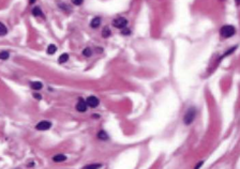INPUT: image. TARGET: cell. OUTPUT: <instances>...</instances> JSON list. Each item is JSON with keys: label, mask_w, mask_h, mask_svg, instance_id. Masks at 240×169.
Listing matches in <instances>:
<instances>
[{"label": "cell", "mask_w": 240, "mask_h": 169, "mask_svg": "<svg viewBox=\"0 0 240 169\" xmlns=\"http://www.w3.org/2000/svg\"><path fill=\"white\" fill-rule=\"evenodd\" d=\"M236 32V29L234 26H230V25H226V26H223L221 29H220V34L221 37H224V39H228V37H232Z\"/></svg>", "instance_id": "cell-1"}, {"label": "cell", "mask_w": 240, "mask_h": 169, "mask_svg": "<svg viewBox=\"0 0 240 169\" xmlns=\"http://www.w3.org/2000/svg\"><path fill=\"white\" fill-rule=\"evenodd\" d=\"M195 116H196V109L194 108V107L189 108L188 110H187V112H185V118H183V121H185V124L187 125L191 124L193 122V120L195 119Z\"/></svg>", "instance_id": "cell-2"}, {"label": "cell", "mask_w": 240, "mask_h": 169, "mask_svg": "<svg viewBox=\"0 0 240 169\" xmlns=\"http://www.w3.org/2000/svg\"><path fill=\"white\" fill-rule=\"evenodd\" d=\"M128 25V20L124 18V17H117L113 20V26L116 28H119V29H122V28L127 27Z\"/></svg>", "instance_id": "cell-3"}, {"label": "cell", "mask_w": 240, "mask_h": 169, "mask_svg": "<svg viewBox=\"0 0 240 169\" xmlns=\"http://www.w3.org/2000/svg\"><path fill=\"white\" fill-rule=\"evenodd\" d=\"M86 103H87V106H89L91 108H96V107L99 106L100 101L99 98H96V96H89V98H87V100H86Z\"/></svg>", "instance_id": "cell-4"}, {"label": "cell", "mask_w": 240, "mask_h": 169, "mask_svg": "<svg viewBox=\"0 0 240 169\" xmlns=\"http://www.w3.org/2000/svg\"><path fill=\"white\" fill-rule=\"evenodd\" d=\"M51 127V123L48 121L39 122L38 124H37V126H35V129L38 130V131H47V130H49Z\"/></svg>", "instance_id": "cell-5"}, {"label": "cell", "mask_w": 240, "mask_h": 169, "mask_svg": "<svg viewBox=\"0 0 240 169\" xmlns=\"http://www.w3.org/2000/svg\"><path fill=\"white\" fill-rule=\"evenodd\" d=\"M76 110L79 112H85L87 110V103H86L85 100L79 98L78 103L76 104Z\"/></svg>", "instance_id": "cell-6"}, {"label": "cell", "mask_w": 240, "mask_h": 169, "mask_svg": "<svg viewBox=\"0 0 240 169\" xmlns=\"http://www.w3.org/2000/svg\"><path fill=\"white\" fill-rule=\"evenodd\" d=\"M53 159H54V162L56 163H61V162H65V159H67V156H65V154H56V155L53 157Z\"/></svg>", "instance_id": "cell-7"}, {"label": "cell", "mask_w": 240, "mask_h": 169, "mask_svg": "<svg viewBox=\"0 0 240 169\" xmlns=\"http://www.w3.org/2000/svg\"><path fill=\"white\" fill-rule=\"evenodd\" d=\"M100 24H101V18H100V17H94V18L91 20L90 26L92 28H98L100 26Z\"/></svg>", "instance_id": "cell-8"}, {"label": "cell", "mask_w": 240, "mask_h": 169, "mask_svg": "<svg viewBox=\"0 0 240 169\" xmlns=\"http://www.w3.org/2000/svg\"><path fill=\"white\" fill-rule=\"evenodd\" d=\"M30 86L31 88L34 89V90H41V89L43 88V84L40 82V81H33V82L30 84Z\"/></svg>", "instance_id": "cell-9"}, {"label": "cell", "mask_w": 240, "mask_h": 169, "mask_svg": "<svg viewBox=\"0 0 240 169\" xmlns=\"http://www.w3.org/2000/svg\"><path fill=\"white\" fill-rule=\"evenodd\" d=\"M32 15H34V16H43L44 17L43 12H42L41 9H40L39 7H35L32 9Z\"/></svg>", "instance_id": "cell-10"}, {"label": "cell", "mask_w": 240, "mask_h": 169, "mask_svg": "<svg viewBox=\"0 0 240 169\" xmlns=\"http://www.w3.org/2000/svg\"><path fill=\"white\" fill-rule=\"evenodd\" d=\"M68 60H69V55L67 54V53L62 54L61 56L58 58V62H59V63H65V62H67Z\"/></svg>", "instance_id": "cell-11"}, {"label": "cell", "mask_w": 240, "mask_h": 169, "mask_svg": "<svg viewBox=\"0 0 240 169\" xmlns=\"http://www.w3.org/2000/svg\"><path fill=\"white\" fill-rule=\"evenodd\" d=\"M56 51H57V47H56V45H54V44L48 45V47H47V54L48 55L55 54Z\"/></svg>", "instance_id": "cell-12"}, {"label": "cell", "mask_w": 240, "mask_h": 169, "mask_svg": "<svg viewBox=\"0 0 240 169\" xmlns=\"http://www.w3.org/2000/svg\"><path fill=\"white\" fill-rule=\"evenodd\" d=\"M110 34H112V32H110V28L107 27H105L104 29H103V31H102V35H103V37H105V39H107V37H110Z\"/></svg>", "instance_id": "cell-13"}, {"label": "cell", "mask_w": 240, "mask_h": 169, "mask_svg": "<svg viewBox=\"0 0 240 169\" xmlns=\"http://www.w3.org/2000/svg\"><path fill=\"white\" fill-rule=\"evenodd\" d=\"M98 137H99V139H101V140H107V139H108V136H107V134L105 132H103V131L99 132V134H98Z\"/></svg>", "instance_id": "cell-14"}, {"label": "cell", "mask_w": 240, "mask_h": 169, "mask_svg": "<svg viewBox=\"0 0 240 169\" xmlns=\"http://www.w3.org/2000/svg\"><path fill=\"white\" fill-rule=\"evenodd\" d=\"M8 32V29L6 28V26H4L2 23H0V35H6Z\"/></svg>", "instance_id": "cell-15"}, {"label": "cell", "mask_w": 240, "mask_h": 169, "mask_svg": "<svg viewBox=\"0 0 240 169\" xmlns=\"http://www.w3.org/2000/svg\"><path fill=\"white\" fill-rule=\"evenodd\" d=\"M9 57H10L9 51H1V53H0V59H1V60H7Z\"/></svg>", "instance_id": "cell-16"}, {"label": "cell", "mask_w": 240, "mask_h": 169, "mask_svg": "<svg viewBox=\"0 0 240 169\" xmlns=\"http://www.w3.org/2000/svg\"><path fill=\"white\" fill-rule=\"evenodd\" d=\"M83 55L85 56V57H90L91 55H92V51H91V49L90 48H85L84 51H83Z\"/></svg>", "instance_id": "cell-17"}, {"label": "cell", "mask_w": 240, "mask_h": 169, "mask_svg": "<svg viewBox=\"0 0 240 169\" xmlns=\"http://www.w3.org/2000/svg\"><path fill=\"white\" fill-rule=\"evenodd\" d=\"M121 33L123 34V35H129V34L131 33V30L128 27H124V28H122V30H121Z\"/></svg>", "instance_id": "cell-18"}, {"label": "cell", "mask_w": 240, "mask_h": 169, "mask_svg": "<svg viewBox=\"0 0 240 169\" xmlns=\"http://www.w3.org/2000/svg\"><path fill=\"white\" fill-rule=\"evenodd\" d=\"M102 165L101 164H93V165H87L85 166V168H101Z\"/></svg>", "instance_id": "cell-19"}, {"label": "cell", "mask_w": 240, "mask_h": 169, "mask_svg": "<svg viewBox=\"0 0 240 169\" xmlns=\"http://www.w3.org/2000/svg\"><path fill=\"white\" fill-rule=\"evenodd\" d=\"M72 2L75 4V6H80V4L84 2V0H72Z\"/></svg>", "instance_id": "cell-20"}, {"label": "cell", "mask_w": 240, "mask_h": 169, "mask_svg": "<svg viewBox=\"0 0 240 169\" xmlns=\"http://www.w3.org/2000/svg\"><path fill=\"white\" fill-rule=\"evenodd\" d=\"M33 98H37V100H41L42 98V95H40V93H34L33 94Z\"/></svg>", "instance_id": "cell-21"}, {"label": "cell", "mask_w": 240, "mask_h": 169, "mask_svg": "<svg viewBox=\"0 0 240 169\" xmlns=\"http://www.w3.org/2000/svg\"><path fill=\"white\" fill-rule=\"evenodd\" d=\"M35 1H37V0H29V3H30V4H33L34 2H35Z\"/></svg>", "instance_id": "cell-22"}, {"label": "cell", "mask_w": 240, "mask_h": 169, "mask_svg": "<svg viewBox=\"0 0 240 169\" xmlns=\"http://www.w3.org/2000/svg\"><path fill=\"white\" fill-rule=\"evenodd\" d=\"M203 165V162H199V164L197 166H196V168H199V167H200V166Z\"/></svg>", "instance_id": "cell-23"}, {"label": "cell", "mask_w": 240, "mask_h": 169, "mask_svg": "<svg viewBox=\"0 0 240 169\" xmlns=\"http://www.w3.org/2000/svg\"><path fill=\"white\" fill-rule=\"evenodd\" d=\"M236 4L237 6H239V0H236Z\"/></svg>", "instance_id": "cell-24"}]
</instances>
